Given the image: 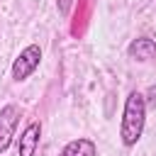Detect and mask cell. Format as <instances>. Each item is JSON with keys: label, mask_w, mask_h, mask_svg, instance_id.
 Wrapping results in <instances>:
<instances>
[{"label": "cell", "mask_w": 156, "mask_h": 156, "mask_svg": "<svg viewBox=\"0 0 156 156\" xmlns=\"http://www.w3.org/2000/svg\"><path fill=\"white\" fill-rule=\"evenodd\" d=\"M144 124H146V102L144 95L139 90H132L124 100V110H122V122H119V139L127 149L136 146V141L144 134Z\"/></svg>", "instance_id": "1"}, {"label": "cell", "mask_w": 156, "mask_h": 156, "mask_svg": "<svg viewBox=\"0 0 156 156\" xmlns=\"http://www.w3.org/2000/svg\"><path fill=\"white\" fill-rule=\"evenodd\" d=\"M39 63H41V46H39V44L24 46V49L20 51V56L12 61V80H17V83L27 80V78L39 68Z\"/></svg>", "instance_id": "2"}, {"label": "cell", "mask_w": 156, "mask_h": 156, "mask_svg": "<svg viewBox=\"0 0 156 156\" xmlns=\"http://www.w3.org/2000/svg\"><path fill=\"white\" fill-rule=\"evenodd\" d=\"M17 124H20V107L12 105V102L0 107V154H5L10 149Z\"/></svg>", "instance_id": "3"}, {"label": "cell", "mask_w": 156, "mask_h": 156, "mask_svg": "<svg viewBox=\"0 0 156 156\" xmlns=\"http://www.w3.org/2000/svg\"><path fill=\"white\" fill-rule=\"evenodd\" d=\"M39 139H41V124L39 122H29L24 127V132L20 134V156H34L39 149Z\"/></svg>", "instance_id": "4"}, {"label": "cell", "mask_w": 156, "mask_h": 156, "mask_svg": "<svg viewBox=\"0 0 156 156\" xmlns=\"http://www.w3.org/2000/svg\"><path fill=\"white\" fill-rule=\"evenodd\" d=\"M127 54L134 58V61H149L156 56V41L149 39V37H139L134 39L129 46H127Z\"/></svg>", "instance_id": "5"}, {"label": "cell", "mask_w": 156, "mask_h": 156, "mask_svg": "<svg viewBox=\"0 0 156 156\" xmlns=\"http://www.w3.org/2000/svg\"><path fill=\"white\" fill-rule=\"evenodd\" d=\"M58 156H98V146L93 139H85V136H78L73 141H68Z\"/></svg>", "instance_id": "6"}, {"label": "cell", "mask_w": 156, "mask_h": 156, "mask_svg": "<svg viewBox=\"0 0 156 156\" xmlns=\"http://www.w3.org/2000/svg\"><path fill=\"white\" fill-rule=\"evenodd\" d=\"M144 95V102H146V107L151 105V107H156V85H151L146 93H141Z\"/></svg>", "instance_id": "7"}, {"label": "cell", "mask_w": 156, "mask_h": 156, "mask_svg": "<svg viewBox=\"0 0 156 156\" xmlns=\"http://www.w3.org/2000/svg\"><path fill=\"white\" fill-rule=\"evenodd\" d=\"M71 5H73V0H56L58 15H61V17H68V12H71Z\"/></svg>", "instance_id": "8"}]
</instances>
